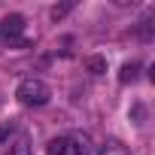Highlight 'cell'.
<instances>
[{
	"label": "cell",
	"mask_w": 155,
	"mask_h": 155,
	"mask_svg": "<svg viewBox=\"0 0 155 155\" xmlns=\"http://www.w3.org/2000/svg\"><path fill=\"white\" fill-rule=\"evenodd\" d=\"M15 97H18V104H25V107H43V104H49V97H52V91H49V85L43 82V79H21L18 82V88H15Z\"/></svg>",
	"instance_id": "obj_1"
},
{
	"label": "cell",
	"mask_w": 155,
	"mask_h": 155,
	"mask_svg": "<svg viewBox=\"0 0 155 155\" xmlns=\"http://www.w3.org/2000/svg\"><path fill=\"white\" fill-rule=\"evenodd\" d=\"M0 149H3V155H31V137H28V131L15 128L3 143H0Z\"/></svg>",
	"instance_id": "obj_2"
},
{
	"label": "cell",
	"mask_w": 155,
	"mask_h": 155,
	"mask_svg": "<svg viewBox=\"0 0 155 155\" xmlns=\"http://www.w3.org/2000/svg\"><path fill=\"white\" fill-rule=\"evenodd\" d=\"M21 34H25V15H18V12L6 15L3 25H0V37H6V40H18Z\"/></svg>",
	"instance_id": "obj_3"
},
{
	"label": "cell",
	"mask_w": 155,
	"mask_h": 155,
	"mask_svg": "<svg viewBox=\"0 0 155 155\" xmlns=\"http://www.w3.org/2000/svg\"><path fill=\"white\" fill-rule=\"evenodd\" d=\"M67 143H70V152H76V155H91V140L85 134H73V137H67Z\"/></svg>",
	"instance_id": "obj_4"
},
{
	"label": "cell",
	"mask_w": 155,
	"mask_h": 155,
	"mask_svg": "<svg viewBox=\"0 0 155 155\" xmlns=\"http://www.w3.org/2000/svg\"><path fill=\"white\" fill-rule=\"evenodd\" d=\"M67 152H70L67 137H55V140H49V143H46V155H67Z\"/></svg>",
	"instance_id": "obj_5"
},
{
	"label": "cell",
	"mask_w": 155,
	"mask_h": 155,
	"mask_svg": "<svg viewBox=\"0 0 155 155\" xmlns=\"http://www.w3.org/2000/svg\"><path fill=\"white\" fill-rule=\"evenodd\" d=\"M85 67H88V73H91V76H104V73H107V58L91 55V58H85Z\"/></svg>",
	"instance_id": "obj_6"
},
{
	"label": "cell",
	"mask_w": 155,
	"mask_h": 155,
	"mask_svg": "<svg viewBox=\"0 0 155 155\" xmlns=\"http://www.w3.org/2000/svg\"><path fill=\"white\" fill-rule=\"evenodd\" d=\"M137 73H140V64H137V61H131V64H125V67H122V73H119V82H122V85H128V82H134V79H137Z\"/></svg>",
	"instance_id": "obj_7"
},
{
	"label": "cell",
	"mask_w": 155,
	"mask_h": 155,
	"mask_svg": "<svg viewBox=\"0 0 155 155\" xmlns=\"http://www.w3.org/2000/svg\"><path fill=\"white\" fill-rule=\"evenodd\" d=\"M97 155H128V149H125L122 143L110 140V143H104V146H101V152H97Z\"/></svg>",
	"instance_id": "obj_8"
},
{
	"label": "cell",
	"mask_w": 155,
	"mask_h": 155,
	"mask_svg": "<svg viewBox=\"0 0 155 155\" xmlns=\"http://www.w3.org/2000/svg\"><path fill=\"white\" fill-rule=\"evenodd\" d=\"M70 9H73V3H64V6H55V9H52V18L58 21V18H64V15H67Z\"/></svg>",
	"instance_id": "obj_9"
},
{
	"label": "cell",
	"mask_w": 155,
	"mask_h": 155,
	"mask_svg": "<svg viewBox=\"0 0 155 155\" xmlns=\"http://www.w3.org/2000/svg\"><path fill=\"white\" fill-rule=\"evenodd\" d=\"M12 131H15V122H3V125H0V143H3Z\"/></svg>",
	"instance_id": "obj_10"
}]
</instances>
